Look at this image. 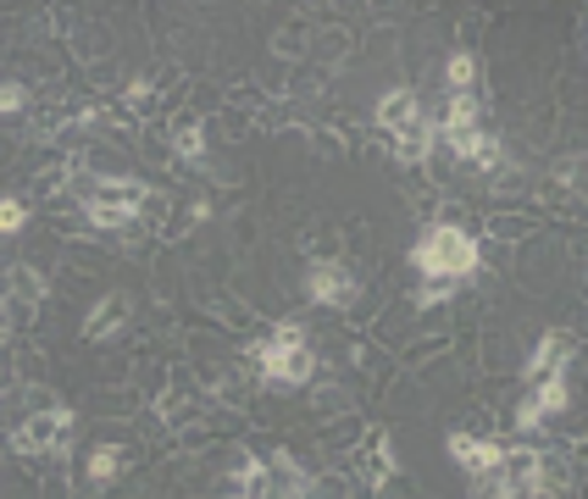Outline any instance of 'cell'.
<instances>
[{
    "instance_id": "obj_1",
    "label": "cell",
    "mask_w": 588,
    "mask_h": 499,
    "mask_svg": "<svg viewBox=\"0 0 588 499\" xmlns=\"http://www.w3.org/2000/svg\"><path fill=\"white\" fill-rule=\"evenodd\" d=\"M411 267L423 272V278H456V283H466L483 267V250H477V239L461 222H428L423 233H416V244H411Z\"/></svg>"
},
{
    "instance_id": "obj_2",
    "label": "cell",
    "mask_w": 588,
    "mask_h": 499,
    "mask_svg": "<svg viewBox=\"0 0 588 499\" xmlns=\"http://www.w3.org/2000/svg\"><path fill=\"white\" fill-rule=\"evenodd\" d=\"M244 361H250V372H256V383L284 388V394L289 388H305L316 378V367H322V356H316L311 339H278V333H267V339L250 345Z\"/></svg>"
},
{
    "instance_id": "obj_3",
    "label": "cell",
    "mask_w": 588,
    "mask_h": 499,
    "mask_svg": "<svg viewBox=\"0 0 588 499\" xmlns=\"http://www.w3.org/2000/svg\"><path fill=\"white\" fill-rule=\"evenodd\" d=\"M72 405L67 399H50L45 410H28L23 422H18V433H12V450H23V455H67V439H72Z\"/></svg>"
},
{
    "instance_id": "obj_4",
    "label": "cell",
    "mask_w": 588,
    "mask_h": 499,
    "mask_svg": "<svg viewBox=\"0 0 588 499\" xmlns=\"http://www.w3.org/2000/svg\"><path fill=\"white\" fill-rule=\"evenodd\" d=\"M361 294V278L345 262H311L305 267V300L311 305H350Z\"/></svg>"
},
{
    "instance_id": "obj_5",
    "label": "cell",
    "mask_w": 588,
    "mask_h": 499,
    "mask_svg": "<svg viewBox=\"0 0 588 499\" xmlns=\"http://www.w3.org/2000/svg\"><path fill=\"white\" fill-rule=\"evenodd\" d=\"M445 450H450V461H456L466 477L499 472V461H506V444H499V439H483V433H450Z\"/></svg>"
},
{
    "instance_id": "obj_6",
    "label": "cell",
    "mask_w": 588,
    "mask_h": 499,
    "mask_svg": "<svg viewBox=\"0 0 588 499\" xmlns=\"http://www.w3.org/2000/svg\"><path fill=\"white\" fill-rule=\"evenodd\" d=\"M423 112H428V106H423V95H416L411 83H400V90H383V95H378V106H372V123H378V128L394 139V134H405V128H411L416 117H423Z\"/></svg>"
},
{
    "instance_id": "obj_7",
    "label": "cell",
    "mask_w": 588,
    "mask_h": 499,
    "mask_svg": "<svg viewBox=\"0 0 588 499\" xmlns=\"http://www.w3.org/2000/svg\"><path fill=\"white\" fill-rule=\"evenodd\" d=\"M572 356H577V339L572 333H544V339L528 350V367H522V378H528V388L539 383V378H550V372H561V367H572Z\"/></svg>"
},
{
    "instance_id": "obj_8",
    "label": "cell",
    "mask_w": 588,
    "mask_h": 499,
    "mask_svg": "<svg viewBox=\"0 0 588 499\" xmlns=\"http://www.w3.org/2000/svg\"><path fill=\"white\" fill-rule=\"evenodd\" d=\"M128 316H134V300L123 294V289H112L90 316H83V339H90V345H106V339H117V333L128 327Z\"/></svg>"
},
{
    "instance_id": "obj_9",
    "label": "cell",
    "mask_w": 588,
    "mask_h": 499,
    "mask_svg": "<svg viewBox=\"0 0 588 499\" xmlns=\"http://www.w3.org/2000/svg\"><path fill=\"white\" fill-rule=\"evenodd\" d=\"M434 155H439V134H434V123H428V112H423L405 134H394V161H400V166H423V161H434Z\"/></svg>"
},
{
    "instance_id": "obj_10",
    "label": "cell",
    "mask_w": 588,
    "mask_h": 499,
    "mask_svg": "<svg viewBox=\"0 0 588 499\" xmlns=\"http://www.w3.org/2000/svg\"><path fill=\"white\" fill-rule=\"evenodd\" d=\"M128 466V450L123 444H95L90 455H83V477H90V488H112Z\"/></svg>"
},
{
    "instance_id": "obj_11",
    "label": "cell",
    "mask_w": 588,
    "mask_h": 499,
    "mask_svg": "<svg viewBox=\"0 0 588 499\" xmlns=\"http://www.w3.org/2000/svg\"><path fill=\"white\" fill-rule=\"evenodd\" d=\"M267 472H273L278 499H311V472L295 455H267Z\"/></svg>"
},
{
    "instance_id": "obj_12",
    "label": "cell",
    "mask_w": 588,
    "mask_h": 499,
    "mask_svg": "<svg viewBox=\"0 0 588 499\" xmlns=\"http://www.w3.org/2000/svg\"><path fill=\"white\" fill-rule=\"evenodd\" d=\"M533 405L544 410V422H550V416H561L566 405H572V367H561V372H550V378H539L533 388Z\"/></svg>"
},
{
    "instance_id": "obj_13",
    "label": "cell",
    "mask_w": 588,
    "mask_h": 499,
    "mask_svg": "<svg viewBox=\"0 0 588 499\" xmlns=\"http://www.w3.org/2000/svg\"><path fill=\"white\" fill-rule=\"evenodd\" d=\"M233 494H244V499H278L273 472H267V455H250V461H239V472H233Z\"/></svg>"
},
{
    "instance_id": "obj_14",
    "label": "cell",
    "mask_w": 588,
    "mask_h": 499,
    "mask_svg": "<svg viewBox=\"0 0 588 499\" xmlns=\"http://www.w3.org/2000/svg\"><path fill=\"white\" fill-rule=\"evenodd\" d=\"M472 83H477V56L472 50H450L445 56V90L450 95H472Z\"/></svg>"
},
{
    "instance_id": "obj_15",
    "label": "cell",
    "mask_w": 588,
    "mask_h": 499,
    "mask_svg": "<svg viewBox=\"0 0 588 499\" xmlns=\"http://www.w3.org/2000/svg\"><path fill=\"white\" fill-rule=\"evenodd\" d=\"M400 472V455H394V439L389 433H372V461H367V483L383 488L389 477Z\"/></svg>"
},
{
    "instance_id": "obj_16",
    "label": "cell",
    "mask_w": 588,
    "mask_h": 499,
    "mask_svg": "<svg viewBox=\"0 0 588 499\" xmlns=\"http://www.w3.org/2000/svg\"><path fill=\"white\" fill-rule=\"evenodd\" d=\"M173 144H178V155H184L189 166H200V161H206V123H200V117H184L178 134H173Z\"/></svg>"
},
{
    "instance_id": "obj_17",
    "label": "cell",
    "mask_w": 588,
    "mask_h": 499,
    "mask_svg": "<svg viewBox=\"0 0 588 499\" xmlns=\"http://www.w3.org/2000/svg\"><path fill=\"white\" fill-rule=\"evenodd\" d=\"M456 294H461L456 278H423V283H416V294H411V305H416V311H434V305H445V300H456Z\"/></svg>"
},
{
    "instance_id": "obj_18",
    "label": "cell",
    "mask_w": 588,
    "mask_h": 499,
    "mask_svg": "<svg viewBox=\"0 0 588 499\" xmlns=\"http://www.w3.org/2000/svg\"><path fill=\"white\" fill-rule=\"evenodd\" d=\"M155 416H161V428H184L189 416H195V399L178 394V388H166V394L155 399Z\"/></svg>"
},
{
    "instance_id": "obj_19",
    "label": "cell",
    "mask_w": 588,
    "mask_h": 499,
    "mask_svg": "<svg viewBox=\"0 0 588 499\" xmlns=\"http://www.w3.org/2000/svg\"><path fill=\"white\" fill-rule=\"evenodd\" d=\"M28 228V206L18 200V195H0V239H12V233H23Z\"/></svg>"
},
{
    "instance_id": "obj_20",
    "label": "cell",
    "mask_w": 588,
    "mask_h": 499,
    "mask_svg": "<svg viewBox=\"0 0 588 499\" xmlns=\"http://www.w3.org/2000/svg\"><path fill=\"white\" fill-rule=\"evenodd\" d=\"M511 428H517L522 439H533V433L544 428V410L533 405V394H522V399H517V410H511Z\"/></svg>"
},
{
    "instance_id": "obj_21",
    "label": "cell",
    "mask_w": 588,
    "mask_h": 499,
    "mask_svg": "<svg viewBox=\"0 0 588 499\" xmlns=\"http://www.w3.org/2000/svg\"><path fill=\"white\" fill-rule=\"evenodd\" d=\"M83 217H90V228H134V217L112 206H83Z\"/></svg>"
},
{
    "instance_id": "obj_22",
    "label": "cell",
    "mask_w": 588,
    "mask_h": 499,
    "mask_svg": "<svg viewBox=\"0 0 588 499\" xmlns=\"http://www.w3.org/2000/svg\"><path fill=\"white\" fill-rule=\"evenodd\" d=\"M18 112H28V90L23 83H0V117H18Z\"/></svg>"
},
{
    "instance_id": "obj_23",
    "label": "cell",
    "mask_w": 588,
    "mask_h": 499,
    "mask_svg": "<svg viewBox=\"0 0 588 499\" xmlns=\"http://www.w3.org/2000/svg\"><path fill=\"white\" fill-rule=\"evenodd\" d=\"M123 101H128V106H145V101H150V83H145V78H134L128 90H123Z\"/></svg>"
},
{
    "instance_id": "obj_24",
    "label": "cell",
    "mask_w": 588,
    "mask_h": 499,
    "mask_svg": "<svg viewBox=\"0 0 588 499\" xmlns=\"http://www.w3.org/2000/svg\"><path fill=\"white\" fill-rule=\"evenodd\" d=\"M0 466H7V444H0Z\"/></svg>"
},
{
    "instance_id": "obj_25",
    "label": "cell",
    "mask_w": 588,
    "mask_h": 499,
    "mask_svg": "<svg viewBox=\"0 0 588 499\" xmlns=\"http://www.w3.org/2000/svg\"><path fill=\"white\" fill-rule=\"evenodd\" d=\"M222 499H244V494H222Z\"/></svg>"
}]
</instances>
